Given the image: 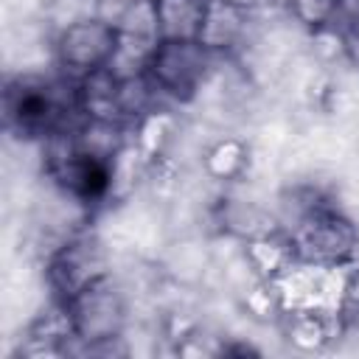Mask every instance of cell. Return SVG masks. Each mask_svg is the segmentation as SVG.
<instances>
[{"instance_id":"obj_6","label":"cell","mask_w":359,"mask_h":359,"mask_svg":"<svg viewBox=\"0 0 359 359\" xmlns=\"http://www.w3.org/2000/svg\"><path fill=\"white\" fill-rule=\"evenodd\" d=\"M8 121L20 126L25 135H45L53 132L65 118V101L56 93V84L39 81V79H20L14 87H8L6 98Z\"/></svg>"},{"instance_id":"obj_5","label":"cell","mask_w":359,"mask_h":359,"mask_svg":"<svg viewBox=\"0 0 359 359\" xmlns=\"http://www.w3.org/2000/svg\"><path fill=\"white\" fill-rule=\"evenodd\" d=\"M107 272V252L95 236H76L67 244H62L50 264H48V280L50 289L62 303L73 300L81 289L95 283Z\"/></svg>"},{"instance_id":"obj_13","label":"cell","mask_w":359,"mask_h":359,"mask_svg":"<svg viewBox=\"0 0 359 359\" xmlns=\"http://www.w3.org/2000/svg\"><path fill=\"white\" fill-rule=\"evenodd\" d=\"M244 163H247V149L241 140H219L208 157H205V168L210 177L216 180H233L244 171Z\"/></svg>"},{"instance_id":"obj_9","label":"cell","mask_w":359,"mask_h":359,"mask_svg":"<svg viewBox=\"0 0 359 359\" xmlns=\"http://www.w3.org/2000/svg\"><path fill=\"white\" fill-rule=\"evenodd\" d=\"M76 109L84 118H98V121H121V79H115L107 67L93 70L81 79H76Z\"/></svg>"},{"instance_id":"obj_2","label":"cell","mask_w":359,"mask_h":359,"mask_svg":"<svg viewBox=\"0 0 359 359\" xmlns=\"http://www.w3.org/2000/svg\"><path fill=\"white\" fill-rule=\"evenodd\" d=\"M65 306H67L76 339L90 351H101L115 339H121V331L126 323V303L118 286L109 280V275L81 289Z\"/></svg>"},{"instance_id":"obj_4","label":"cell","mask_w":359,"mask_h":359,"mask_svg":"<svg viewBox=\"0 0 359 359\" xmlns=\"http://www.w3.org/2000/svg\"><path fill=\"white\" fill-rule=\"evenodd\" d=\"M115 45H118L115 25L90 14V17L73 20L70 25H65L59 31V36H56V62L67 76L81 79L93 70L107 67Z\"/></svg>"},{"instance_id":"obj_10","label":"cell","mask_w":359,"mask_h":359,"mask_svg":"<svg viewBox=\"0 0 359 359\" xmlns=\"http://www.w3.org/2000/svg\"><path fill=\"white\" fill-rule=\"evenodd\" d=\"M334 323H339V311L294 309L283 314V334L300 351H320L334 337Z\"/></svg>"},{"instance_id":"obj_12","label":"cell","mask_w":359,"mask_h":359,"mask_svg":"<svg viewBox=\"0 0 359 359\" xmlns=\"http://www.w3.org/2000/svg\"><path fill=\"white\" fill-rule=\"evenodd\" d=\"M250 261L252 266L266 278H278L292 261H294V250H292V241L289 236H278V233H266V236H258V238H250Z\"/></svg>"},{"instance_id":"obj_3","label":"cell","mask_w":359,"mask_h":359,"mask_svg":"<svg viewBox=\"0 0 359 359\" xmlns=\"http://www.w3.org/2000/svg\"><path fill=\"white\" fill-rule=\"evenodd\" d=\"M213 53L196 39H163L151 56L149 79L163 95L191 101L208 79Z\"/></svg>"},{"instance_id":"obj_7","label":"cell","mask_w":359,"mask_h":359,"mask_svg":"<svg viewBox=\"0 0 359 359\" xmlns=\"http://www.w3.org/2000/svg\"><path fill=\"white\" fill-rule=\"evenodd\" d=\"M50 174L56 185L76 199H101L112 191V163L84 154L76 146L73 132L67 135V143L59 151H53Z\"/></svg>"},{"instance_id":"obj_17","label":"cell","mask_w":359,"mask_h":359,"mask_svg":"<svg viewBox=\"0 0 359 359\" xmlns=\"http://www.w3.org/2000/svg\"><path fill=\"white\" fill-rule=\"evenodd\" d=\"M224 3H233V6H238V8H247V11H252L255 6H261L264 0H224Z\"/></svg>"},{"instance_id":"obj_16","label":"cell","mask_w":359,"mask_h":359,"mask_svg":"<svg viewBox=\"0 0 359 359\" xmlns=\"http://www.w3.org/2000/svg\"><path fill=\"white\" fill-rule=\"evenodd\" d=\"M135 0H93V17L109 22V25H118L121 17L132 8Z\"/></svg>"},{"instance_id":"obj_14","label":"cell","mask_w":359,"mask_h":359,"mask_svg":"<svg viewBox=\"0 0 359 359\" xmlns=\"http://www.w3.org/2000/svg\"><path fill=\"white\" fill-rule=\"evenodd\" d=\"M292 17L314 31H325L334 25L342 0H286Z\"/></svg>"},{"instance_id":"obj_8","label":"cell","mask_w":359,"mask_h":359,"mask_svg":"<svg viewBox=\"0 0 359 359\" xmlns=\"http://www.w3.org/2000/svg\"><path fill=\"white\" fill-rule=\"evenodd\" d=\"M247 22H250L247 8H238V6L224 3V0H208L196 42L202 48H208L213 56L227 53L241 42V36L247 31Z\"/></svg>"},{"instance_id":"obj_15","label":"cell","mask_w":359,"mask_h":359,"mask_svg":"<svg viewBox=\"0 0 359 359\" xmlns=\"http://www.w3.org/2000/svg\"><path fill=\"white\" fill-rule=\"evenodd\" d=\"M337 36H339V50L348 59V65L359 70V14L345 20V25L339 28Z\"/></svg>"},{"instance_id":"obj_11","label":"cell","mask_w":359,"mask_h":359,"mask_svg":"<svg viewBox=\"0 0 359 359\" xmlns=\"http://www.w3.org/2000/svg\"><path fill=\"white\" fill-rule=\"evenodd\" d=\"M208 0H154L163 39H196Z\"/></svg>"},{"instance_id":"obj_1","label":"cell","mask_w":359,"mask_h":359,"mask_svg":"<svg viewBox=\"0 0 359 359\" xmlns=\"http://www.w3.org/2000/svg\"><path fill=\"white\" fill-rule=\"evenodd\" d=\"M297 261L320 266H345L356 255V227L328 208H309L289 233Z\"/></svg>"}]
</instances>
